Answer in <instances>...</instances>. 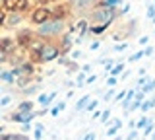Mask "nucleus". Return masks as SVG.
Wrapping results in <instances>:
<instances>
[{
    "label": "nucleus",
    "instance_id": "nucleus-7",
    "mask_svg": "<svg viewBox=\"0 0 155 140\" xmlns=\"http://www.w3.org/2000/svg\"><path fill=\"white\" fill-rule=\"evenodd\" d=\"M51 97H52V95H41V99H39V101H41L43 105H48V103H51Z\"/></svg>",
    "mask_w": 155,
    "mask_h": 140
},
{
    "label": "nucleus",
    "instance_id": "nucleus-4",
    "mask_svg": "<svg viewBox=\"0 0 155 140\" xmlns=\"http://www.w3.org/2000/svg\"><path fill=\"white\" fill-rule=\"evenodd\" d=\"M45 18H47V10H43V8H41V10H37V12H35L33 20H35L37 23H41V22H45Z\"/></svg>",
    "mask_w": 155,
    "mask_h": 140
},
{
    "label": "nucleus",
    "instance_id": "nucleus-6",
    "mask_svg": "<svg viewBox=\"0 0 155 140\" xmlns=\"http://www.w3.org/2000/svg\"><path fill=\"white\" fill-rule=\"evenodd\" d=\"M89 4H91V0H78V2H76V6L80 8V10H85V8L89 6Z\"/></svg>",
    "mask_w": 155,
    "mask_h": 140
},
{
    "label": "nucleus",
    "instance_id": "nucleus-3",
    "mask_svg": "<svg viewBox=\"0 0 155 140\" xmlns=\"http://www.w3.org/2000/svg\"><path fill=\"white\" fill-rule=\"evenodd\" d=\"M54 56H56V51L52 49V47H45V49H43V59L51 60V59H54Z\"/></svg>",
    "mask_w": 155,
    "mask_h": 140
},
{
    "label": "nucleus",
    "instance_id": "nucleus-2",
    "mask_svg": "<svg viewBox=\"0 0 155 140\" xmlns=\"http://www.w3.org/2000/svg\"><path fill=\"white\" fill-rule=\"evenodd\" d=\"M62 27L60 22H51V23H45V26H41V33H54Z\"/></svg>",
    "mask_w": 155,
    "mask_h": 140
},
{
    "label": "nucleus",
    "instance_id": "nucleus-15",
    "mask_svg": "<svg viewBox=\"0 0 155 140\" xmlns=\"http://www.w3.org/2000/svg\"><path fill=\"white\" fill-rule=\"evenodd\" d=\"M8 22H10V23H18V18H16V16H12V18H10Z\"/></svg>",
    "mask_w": 155,
    "mask_h": 140
},
{
    "label": "nucleus",
    "instance_id": "nucleus-1",
    "mask_svg": "<svg viewBox=\"0 0 155 140\" xmlns=\"http://www.w3.org/2000/svg\"><path fill=\"white\" fill-rule=\"evenodd\" d=\"M95 20H97V22H101V26H107V23L110 22V10H109V8L101 10L99 14H95Z\"/></svg>",
    "mask_w": 155,
    "mask_h": 140
},
{
    "label": "nucleus",
    "instance_id": "nucleus-10",
    "mask_svg": "<svg viewBox=\"0 0 155 140\" xmlns=\"http://www.w3.org/2000/svg\"><path fill=\"white\" fill-rule=\"evenodd\" d=\"M31 49H33V51H41V43H33Z\"/></svg>",
    "mask_w": 155,
    "mask_h": 140
},
{
    "label": "nucleus",
    "instance_id": "nucleus-5",
    "mask_svg": "<svg viewBox=\"0 0 155 140\" xmlns=\"http://www.w3.org/2000/svg\"><path fill=\"white\" fill-rule=\"evenodd\" d=\"M12 119H14V121H21V123H25V121L31 119V113H19V115H14Z\"/></svg>",
    "mask_w": 155,
    "mask_h": 140
},
{
    "label": "nucleus",
    "instance_id": "nucleus-9",
    "mask_svg": "<svg viewBox=\"0 0 155 140\" xmlns=\"http://www.w3.org/2000/svg\"><path fill=\"white\" fill-rule=\"evenodd\" d=\"M43 136V127H37V132H35V138H41Z\"/></svg>",
    "mask_w": 155,
    "mask_h": 140
},
{
    "label": "nucleus",
    "instance_id": "nucleus-13",
    "mask_svg": "<svg viewBox=\"0 0 155 140\" xmlns=\"http://www.w3.org/2000/svg\"><path fill=\"white\" fill-rule=\"evenodd\" d=\"M27 109H31V103H23L21 105V111H27Z\"/></svg>",
    "mask_w": 155,
    "mask_h": 140
},
{
    "label": "nucleus",
    "instance_id": "nucleus-16",
    "mask_svg": "<svg viewBox=\"0 0 155 140\" xmlns=\"http://www.w3.org/2000/svg\"><path fill=\"white\" fill-rule=\"evenodd\" d=\"M109 4H110V6H113V4H116V0H109Z\"/></svg>",
    "mask_w": 155,
    "mask_h": 140
},
{
    "label": "nucleus",
    "instance_id": "nucleus-14",
    "mask_svg": "<svg viewBox=\"0 0 155 140\" xmlns=\"http://www.w3.org/2000/svg\"><path fill=\"white\" fill-rule=\"evenodd\" d=\"M153 86H155V82H149V84L145 86V91H147V90H153Z\"/></svg>",
    "mask_w": 155,
    "mask_h": 140
},
{
    "label": "nucleus",
    "instance_id": "nucleus-12",
    "mask_svg": "<svg viewBox=\"0 0 155 140\" xmlns=\"http://www.w3.org/2000/svg\"><path fill=\"white\" fill-rule=\"evenodd\" d=\"M85 101H89V99H87V97H84V99L80 101V103H78V109H81V107H84V105H85Z\"/></svg>",
    "mask_w": 155,
    "mask_h": 140
},
{
    "label": "nucleus",
    "instance_id": "nucleus-11",
    "mask_svg": "<svg viewBox=\"0 0 155 140\" xmlns=\"http://www.w3.org/2000/svg\"><path fill=\"white\" fill-rule=\"evenodd\" d=\"M10 45H12V43H10L8 39H4V41H2V47H4V49H10Z\"/></svg>",
    "mask_w": 155,
    "mask_h": 140
},
{
    "label": "nucleus",
    "instance_id": "nucleus-8",
    "mask_svg": "<svg viewBox=\"0 0 155 140\" xmlns=\"http://www.w3.org/2000/svg\"><path fill=\"white\" fill-rule=\"evenodd\" d=\"M25 6H27V0H18V8L19 10H23Z\"/></svg>",
    "mask_w": 155,
    "mask_h": 140
}]
</instances>
